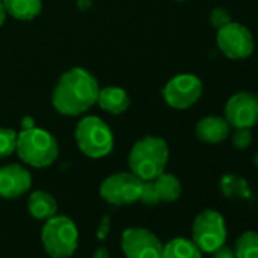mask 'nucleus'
<instances>
[{
	"label": "nucleus",
	"instance_id": "nucleus-1",
	"mask_svg": "<svg viewBox=\"0 0 258 258\" xmlns=\"http://www.w3.org/2000/svg\"><path fill=\"white\" fill-rule=\"evenodd\" d=\"M99 90V82L90 72L73 67L58 79L52 93V105L61 115H82L96 105Z\"/></svg>",
	"mask_w": 258,
	"mask_h": 258
},
{
	"label": "nucleus",
	"instance_id": "nucleus-2",
	"mask_svg": "<svg viewBox=\"0 0 258 258\" xmlns=\"http://www.w3.org/2000/svg\"><path fill=\"white\" fill-rule=\"evenodd\" d=\"M169 146L164 139L148 136L134 143L127 157L129 170L142 181H152L166 170Z\"/></svg>",
	"mask_w": 258,
	"mask_h": 258
},
{
	"label": "nucleus",
	"instance_id": "nucleus-3",
	"mask_svg": "<svg viewBox=\"0 0 258 258\" xmlns=\"http://www.w3.org/2000/svg\"><path fill=\"white\" fill-rule=\"evenodd\" d=\"M16 152L28 166L44 169L56 161L59 146L56 139L49 131L35 126L32 129H22V133L17 134Z\"/></svg>",
	"mask_w": 258,
	"mask_h": 258
},
{
	"label": "nucleus",
	"instance_id": "nucleus-4",
	"mask_svg": "<svg viewBox=\"0 0 258 258\" xmlns=\"http://www.w3.org/2000/svg\"><path fill=\"white\" fill-rule=\"evenodd\" d=\"M75 140L79 151L93 160L103 158L114 149V134L111 127L97 115H85L78 121Z\"/></svg>",
	"mask_w": 258,
	"mask_h": 258
},
{
	"label": "nucleus",
	"instance_id": "nucleus-5",
	"mask_svg": "<svg viewBox=\"0 0 258 258\" xmlns=\"http://www.w3.org/2000/svg\"><path fill=\"white\" fill-rule=\"evenodd\" d=\"M41 241L46 253L52 258H70L79 243L76 223L67 216H53L46 220L41 231Z\"/></svg>",
	"mask_w": 258,
	"mask_h": 258
},
{
	"label": "nucleus",
	"instance_id": "nucleus-6",
	"mask_svg": "<svg viewBox=\"0 0 258 258\" xmlns=\"http://www.w3.org/2000/svg\"><path fill=\"white\" fill-rule=\"evenodd\" d=\"M226 223L223 216L216 210L201 211L191 226V240L207 253H213L226 241Z\"/></svg>",
	"mask_w": 258,
	"mask_h": 258
},
{
	"label": "nucleus",
	"instance_id": "nucleus-7",
	"mask_svg": "<svg viewBox=\"0 0 258 258\" xmlns=\"http://www.w3.org/2000/svg\"><path fill=\"white\" fill-rule=\"evenodd\" d=\"M143 181L133 172H117L109 175L100 184L99 193L111 205H131L140 199Z\"/></svg>",
	"mask_w": 258,
	"mask_h": 258
},
{
	"label": "nucleus",
	"instance_id": "nucleus-8",
	"mask_svg": "<svg viewBox=\"0 0 258 258\" xmlns=\"http://www.w3.org/2000/svg\"><path fill=\"white\" fill-rule=\"evenodd\" d=\"M216 43L222 55L232 61L247 59L255 50L252 32L246 26L235 22H231L226 26L217 29Z\"/></svg>",
	"mask_w": 258,
	"mask_h": 258
},
{
	"label": "nucleus",
	"instance_id": "nucleus-9",
	"mask_svg": "<svg viewBox=\"0 0 258 258\" xmlns=\"http://www.w3.org/2000/svg\"><path fill=\"white\" fill-rule=\"evenodd\" d=\"M202 81L193 73H181L173 76L163 88V97L170 108L187 109L193 106L202 96Z\"/></svg>",
	"mask_w": 258,
	"mask_h": 258
},
{
	"label": "nucleus",
	"instance_id": "nucleus-10",
	"mask_svg": "<svg viewBox=\"0 0 258 258\" xmlns=\"http://www.w3.org/2000/svg\"><path fill=\"white\" fill-rule=\"evenodd\" d=\"M120 246L126 258H163L164 244L146 228H126L121 234Z\"/></svg>",
	"mask_w": 258,
	"mask_h": 258
},
{
	"label": "nucleus",
	"instance_id": "nucleus-11",
	"mask_svg": "<svg viewBox=\"0 0 258 258\" xmlns=\"http://www.w3.org/2000/svg\"><path fill=\"white\" fill-rule=\"evenodd\" d=\"M223 117L231 127L252 129L258 124V94L250 91L232 94L225 103Z\"/></svg>",
	"mask_w": 258,
	"mask_h": 258
},
{
	"label": "nucleus",
	"instance_id": "nucleus-12",
	"mask_svg": "<svg viewBox=\"0 0 258 258\" xmlns=\"http://www.w3.org/2000/svg\"><path fill=\"white\" fill-rule=\"evenodd\" d=\"M31 185V172L22 164H7L0 167V198H20L26 191H29Z\"/></svg>",
	"mask_w": 258,
	"mask_h": 258
},
{
	"label": "nucleus",
	"instance_id": "nucleus-13",
	"mask_svg": "<svg viewBox=\"0 0 258 258\" xmlns=\"http://www.w3.org/2000/svg\"><path fill=\"white\" fill-rule=\"evenodd\" d=\"M195 134L198 140L207 145H219L225 142L231 134V126L220 115H207L201 118L195 126Z\"/></svg>",
	"mask_w": 258,
	"mask_h": 258
},
{
	"label": "nucleus",
	"instance_id": "nucleus-14",
	"mask_svg": "<svg viewBox=\"0 0 258 258\" xmlns=\"http://www.w3.org/2000/svg\"><path fill=\"white\" fill-rule=\"evenodd\" d=\"M96 103L105 112L118 115L129 108V96L120 87H103L99 90Z\"/></svg>",
	"mask_w": 258,
	"mask_h": 258
},
{
	"label": "nucleus",
	"instance_id": "nucleus-15",
	"mask_svg": "<svg viewBox=\"0 0 258 258\" xmlns=\"http://www.w3.org/2000/svg\"><path fill=\"white\" fill-rule=\"evenodd\" d=\"M28 210L34 219L47 220L56 214L58 204H56V199L50 193L44 190H35L31 193L28 199Z\"/></svg>",
	"mask_w": 258,
	"mask_h": 258
},
{
	"label": "nucleus",
	"instance_id": "nucleus-16",
	"mask_svg": "<svg viewBox=\"0 0 258 258\" xmlns=\"http://www.w3.org/2000/svg\"><path fill=\"white\" fill-rule=\"evenodd\" d=\"M4 5L8 16L22 22L34 20L43 8L41 0H4Z\"/></svg>",
	"mask_w": 258,
	"mask_h": 258
},
{
	"label": "nucleus",
	"instance_id": "nucleus-17",
	"mask_svg": "<svg viewBox=\"0 0 258 258\" xmlns=\"http://www.w3.org/2000/svg\"><path fill=\"white\" fill-rule=\"evenodd\" d=\"M163 258H202V250L193 240L176 237L163 246Z\"/></svg>",
	"mask_w": 258,
	"mask_h": 258
},
{
	"label": "nucleus",
	"instance_id": "nucleus-18",
	"mask_svg": "<svg viewBox=\"0 0 258 258\" xmlns=\"http://www.w3.org/2000/svg\"><path fill=\"white\" fill-rule=\"evenodd\" d=\"M152 181H154L155 190H157L161 202H175L179 199L181 191H182V185H181V181L175 175L167 173L164 170L161 175H158Z\"/></svg>",
	"mask_w": 258,
	"mask_h": 258
},
{
	"label": "nucleus",
	"instance_id": "nucleus-19",
	"mask_svg": "<svg viewBox=\"0 0 258 258\" xmlns=\"http://www.w3.org/2000/svg\"><path fill=\"white\" fill-rule=\"evenodd\" d=\"M234 252L237 258H258V232L255 231L243 232L235 240Z\"/></svg>",
	"mask_w": 258,
	"mask_h": 258
},
{
	"label": "nucleus",
	"instance_id": "nucleus-20",
	"mask_svg": "<svg viewBox=\"0 0 258 258\" xmlns=\"http://www.w3.org/2000/svg\"><path fill=\"white\" fill-rule=\"evenodd\" d=\"M17 149V133L11 127H0V160L11 157Z\"/></svg>",
	"mask_w": 258,
	"mask_h": 258
},
{
	"label": "nucleus",
	"instance_id": "nucleus-21",
	"mask_svg": "<svg viewBox=\"0 0 258 258\" xmlns=\"http://www.w3.org/2000/svg\"><path fill=\"white\" fill-rule=\"evenodd\" d=\"M232 146L238 151H244L252 143V133L247 127H234V133L229 134Z\"/></svg>",
	"mask_w": 258,
	"mask_h": 258
},
{
	"label": "nucleus",
	"instance_id": "nucleus-22",
	"mask_svg": "<svg viewBox=\"0 0 258 258\" xmlns=\"http://www.w3.org/2000/svg\"><path fill=\"white\" fill-rule=\"evenodd\" d=\"M232 19H231V14L226 8H214L211 10L210 13V25L214 28V29H220L223 26H226L228 23H231Z\"/></svg>",
	"mask_w": 258,
	"mask_h": 258
},
{
	"label": "nucleus",
	"instance_id": "nucleus-23",
	"mask_svg": "<svg viewBox=\"0 0 258 258\" xmlns=\"http://www.w3.org/2000/svg\"><path fill=\"white\" fill-rule=\"evenodd\" d=\"M142 204L145 205H157L160 204V198H158V193L155 190V185H154V181H143V187H142V195H140V199H139Z\"/></svg>",
	"mask_w": 258,
	"mask_h": 258
},
{
	"label": "nucleus",
	"instance_id": "nucleus-24",
	"mask_svg": "<svg viewBox=\"0 0 258 258\" xmlns=\"http://www.w3.org/2000/svg\"><path fill=\"white\" fill-rule=\"evenodd\" d=\"M109 232H111V217L109 216H103L102 220H100V223H99V228L96 231V237L100 241H103V240L108 238Z\"/></svg>",
	"mask_w": 258,
	"mask_h": 258
},
{
	"label": "nucleus",
	"instance_id": "nucleus-25",
	"mask_svg": "<svg viewBox=\"0 0 258 258\" xmlns=\"http://www.w3.org/2000/svg\"><path fill=\"white\" fill-rule=\"evenodd\" d=\"M213 258H237V256H235V252L232 247L223 244L213 252Z\"/></svg>",
	"mask_w": 258,
	"mask_h": 258
},
{
	"label": "nucleus",
	"instance_id": "nucleus-26",
	"mask_svg": "<svg viewBox=\"0 0 258 258\" xmlns=\"http://www.w3.org/2000/svg\"><path fill=\"white\" fill-rule=\"evenodd\" d=\"M93 258H109V252L105 246H100L94 250L93 253Z\"/></svg>",
	"mask_w": 258,
	"mask_h": 258
},
{
	"label": "nucleus",
	"instance_id": "nucleus-27",
	"mask_svg": "<svg viewBox=\"0 0 258 258\" xmlns=\"http://www.w3.org/2000/svg\"><path fill=\"white\" fill-rule=\"evenodd\" d=\"M35 127V120L32 117H23L22 118V129H32Z\"/></svg>",
	"mask_w": 258,
	"mask_h": 258
},
{
	"label": "nucleus",
	"instance_id": "nucleus-28",
	"mask_svg": "<svg viewBox=\"0 0 258 258\" xmlns=\"http://www.w3.org/2000/svg\"><path fill=\"white\" fill-rule=\"evenodd\" d=\"M7 10H5V5H4V0H0V28L4 26L5 20H7Z\"/></svg>",
	"mask_w": 258,
	"mask_h": 258
},
{
	"label": "nucleus",
	"instance_id": "nucleus-29",
	"mask_svg": "<svg viewBox=\"0 0 258 258\" xmlns=\"http://www.w3.org/2000/svg\"><path fill=\"white\" fill-rule=\"evenodd\" d=\"M176 2H184V0H176Z\"/></svg>",
	"mask_w": 258,
	"mask_h": 258
}]
</instances>
